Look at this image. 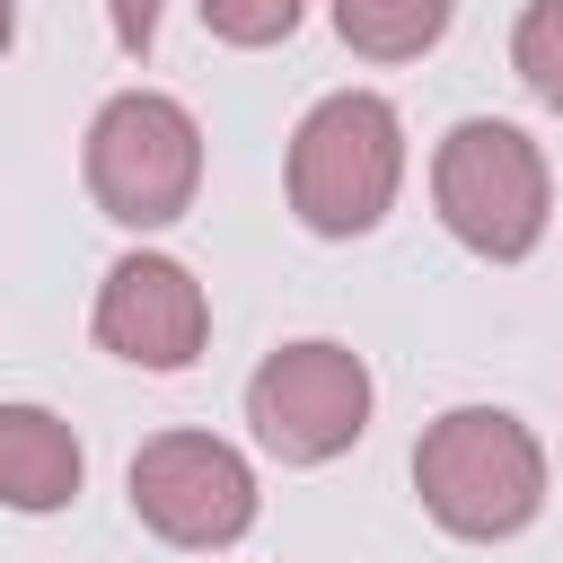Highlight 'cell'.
Masks as SVG:
<instances>
[{
  "label": "cell",
  "instance_id": "cell-1",
  "mask_svg": "<svg viewBox=\"0 0 563 563\" xmlns=\"http://www.w3.org/2000/svg\"><path fill=\"white\" fill-rule=\"evenodd\" d=\"M413 493L449 537L493 545V537H519L545 510V449L519 413L457 405L413 440Z\"/></svg>",
  "mask_w": 563,
  "mask_h": 563
},
{
  "label": "cell",
  "instance_id": "cell-2",
  "mask_svg": "<svg viewBox=\"0 0 563 563\" xmlns=\"http://www.w3.org/2000/svg\"><path fill=\"white\" fill-rule=\"evenodd\" d=\"M405 185V123L387 97L369 88H343V97H317L290 132V211L317 229V238H361L387 220Z\"/></svg>",
  "mask_w": 563,
  "mask_h": 563
},
{
  "label": "cell",
  "instance_id": "cell-3",
  "mask_svg": "<svg viewBox=\"0 0 563 563\" xmlns=\"http://www.w3.org/2000/svg\"><path fill=\"white\" fill-rule=\"evenodd\" d=\"M431 202L457 246H475L484 264H519V255H537V238L554 220V176L519 123L466 114V123H449V141L431 158Z\"/></svg>",
  "mask_w": 563,
  "mask_h": 563
},
{
  "label": "cell",
  "instance_id": "cell-4",
  "mask_svg": "<svg viewBox=\"0 0 563 563\" xmlns=\"http://www.w3.org/2000/svg\"><path fill=\"white\" fill-rule=\"evenodd\" d=\"M79 176H88V202L114 229H167V220H185V202L202 185V132L176 97L123 88V97L97 106Z\"/></svg>",
  "mask_w": 563,
  "mask_h": 563
},
{
  "label": "cell",
  "instance_id": "cell-5",
  "mask_svg": "<svg viewBox=\"0 0 563 563\" xmlns=\"http://www.w3.org/2000/svg\"><path fill=\"white\" fill-rule=\"evenodd\" d=\"M123 484H132V519L150 537H167V545H194V554L238 545L255 528V501H264L255 466L229 440H211V431H158V440H141Z\"/></svg>",
  "mask_w": 563,
  "mask_h": 563
},
{
  "label": "cell",
  "instance_id": "cell-6",
  "mask_svg": "<svg viewBox=\"0 0 563 563\" xmlns=\"http://www.w3.org/2000/svg\"><path fill=\"white\" fill-rule=\"evenodd\" d=\"M246 422L282 466H325L369 431V369L343 343H282L246 378Z\"/></svg>",
  "mask_w": 563,
  "mask_h": 563
},
{
  "label": "cell",
  "instance_id": "cell-7",
  "mask_svg": "<svg viewBox=\"0 0 563 563\" xmlns=\"http://www.w3.org/2000/svg\"><path fill=\"white\" fill-rule=\"evenodd\" d=\"M211 334V299L176 255H123L97 282V343L132 369H194Z\"/></svg>",
  "mask_w": 563,
  "mask_h": 563
},
{
  "label": "cell",
  "instance_id": "cell-8",
  "mask_svg": "<svg viewBox=\"0 0 563 563\" xmlns=\"http://www.w3.org/2000/svg\"><path fill=\"white\" fill-rule=\"evenodd\" d=\"M0 493L9 510H62L79 493V440L44 405H0Z\"/></svg>",
  "mask_w": 563,
  "mask_h": 563
},
{
  "label": "cell",
  "instance_id": "cell-9",
  "mask_svg": "<svg viewBox=\"0 0 563 563\" xmlns=\"http://www.w3.org/2000/svg\"><path fill=\"white\" fill-rule=\"evenodd\" d=\"M334 35L369 62H413L449 35V0H334Z\"/></svg>",
  "mask_w": 563,
  "mask_h": 563
},
{
  "label": "cell",
  "instance_id": "cell-10",
  "mask_svg": "<svg viewBox=\"0 0 563 563\" xmlns=\"http://www.w3.org/2000/svg\"><path fill=\"white\" fill-rule=\"evenodd\" d=\"M510 70L528 79L537 106L563 114V0H528L519 26H510Z\"/></svg>",
  "mask_w": 563,
  "mask_h": 563
},
{
  "label": "cell",
  "instance_id": "cell-11",
  "mask_svg": "<svg viewBox=\"0 0 563 563\" xmlns=\"http://www.w3.org/2000/svg\"><path fill=\"white\" fill-rule=\"evenodd\" d=\"M299 9L308 0H202V26L220 35V44H282L290 26H299Z\"/></svg>",
  "mask_w": 563,
  "mask_h": 563
},
{
  "label": "cell",
  "instance_id": "cell-12",
  "mask_svg": "<svg viewBox=\"0 0 563 563\" xmlns=\"http://www.w3.org/2000/svg\"><path fill=\"white\" fill-rule=\"evenodd\" d=\"M106 18H114V44H123V53H150V35H158V0H106Z\"/></svg>",
  "mask_w": 563,
  "mask_h": 563
}]
</instances>
